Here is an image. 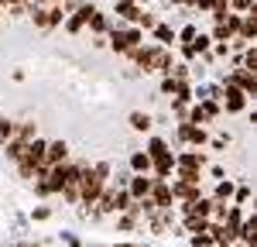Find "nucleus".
<instances>
[{"label":"nucleus","instance_id":"f257e3e1","mask_svg":"<svg viewBox=\"0 0 257 247\" xmlns=\"http://www.w3.org/2000/svg\"><path fill=\"white\" fill-rule=\"evenodd\" d=\"M226 106H230V110H240V106H243V93L230 86V89H226Z\"/></svg>","mask_w":257,"mask_h":247},{"label":"nucleus","instance_id":"2eb2a0df","mask_svg":"<svg viewBox=\"0 0 257 247\" xmlns=\"http://www.w3.org/2000/svg\"><path fill=\"white\" fill-rule=\"evenodd\" d=\"M233 4H237V11H250L254 7V0H233Z\"/></svg>","mask_w":257,"mask_h":247},{"label":"nucleus","instance_id":"9d476101","mask_svg":"<svg viewBox=\"0 0 257 247\" xmlns=\"http://www.w3.org/2000/svg\"><path fill=\"white\" fill-rule=\"evenodd\" d=\"M117 11L123 14V18H131V21H134V18H141V14H138V7H134V4H120Z\"/></svg>","mask_w":257,"mask_h":247},{"label":"nucleus","instance_id":"ddd939ff","mask_svg":"<svg viewBox=\"0 0 257 247\" xmlns=\"http://www.w3.org/2000/svg\"><path fill=\"white\" fill-rule=\"evenodd\" d=\"M158 38H161V41H175V31H168V28H158Z\"/></svg>","mask_w":257,"mask_h":247},{"label":"nucleus","instance_id":"f03ea898","mask_svg":"<svg viewBox=\"0 0 257 247\" xmlns=\"http://www.w3.org/2000/svg\"><path fill=\"white\" fill-rule=\"evenodd\" d=\"M178 165H182V172H196L199 165H202V158H199V155H182Z\"/></svg>","mask_w":257,"mask_h":247},{"label":"nucleus","instance_id":"39448f33","mask_svg":"<svg viewBox=\"0 0 257 247\" xmlns=\"http://www.w3.org/2000/svg\"><path fill=\"white\" fill-rule=\"evenodd\" d=\"M131 127H134V131H148V127H151V117H148V113H134V117H131Z\"/></svg>","mask_w":257,"mask_h":247},{"label":"nucleus","instance_id":"6e6552de","mask_svg":"<svg viewBox=\"0 0 257 247\" xmlns=\"http://www.w3.org/2000/svg\"><path fill=\"white\" fill-rule=\"evenodd\" d=\"M131 165H134L138 172H148V165H151V158H148V155H134V158H131Z\"/></svg>","mask_w":257,"mask_h":247},{"label":"nucleus","instance_id":"f8f14e48","mask_svg":"<svg viewBox=\"0 0 257 247\" xmlns=\"http://www.w3.org/2000/svg\"><path fill=\"white\" fill-rule=\"evenodd\" d=\"M89 24H93V31H103V28H106V21L99 18L96 11H93V18H89Z\"/></svg>","mask_w":257,"mask_h":247},{"label":"nucleus","instance_id":"dca6fc26","mask_svg":"<svg viewBox=\"0 0 257 247\" xmlns=\"http://www.w3.org/2000/svg\"><path fill=\"white\" fill-rule=\"evenodd\" d=\"M120 247H127V244H120Z\"/></svg>","mask_w":257,"mask_h":247},{"label":"nucleus","instance_id":"4468645a","mask_svg":"<svg viewBox=\"0 0 257 247\" xmlns=\"http://www.w3.org/2000/svg\"><path fill=\"white\" fill-rule=\"evenodd\" d=\"M230 192H233V189H230V182H223V185H219V189H216V196H219V199H226Z\"/></svg>","mask_w":257,"mask_h":247},{"label":"nucleus","instance_id":"1a4fd4ad","mask_svg":"<svg viewBox=\"0 0 257 247\" xmlns=\"http://www.w3.org/2000/svg\"><path fill=\"white\" fill-rule=\"evenodd\" d=\"M161 155H168L165 141H151V155H148V158H161Z\"/></svg>","mask_w":257,"mask_h":247},{"label":"nucleus","instance_id":"7ed1b4c3","mask_svg":"<svg viewBox=\"0 0 257 247\" xmlns=\"http://www.w3.org/2000/svg\"><path fill=\"white\" fill-rule=\"evenodd\" d=\"M178 134H182V141H202V131H199V127H192V124H185Z\"/></svg>","mask_w":257,"mask_h":247},{"label":"nucleus","instance_id":"20e7f679","mask_svg":"<svg viewBox=\"0 0 257 247\" xmlns=\"http://www.w3.org/2000/svg\"><path fill=\"white\" fill-rule=\"evenodd\" d=\"M168 203H172V189L158 185V189H155V206H168Z\"/></svg>","mask_w":257,"mask_h":247},{"label":"nucleus","instance_id":"0eeeda50","mask_svg":"<svg viewBox=\"0 0 257 247\" xmlns=\"http://www.w3.org/2000/svg\"><path fill=\"white\" fill-rule=\"evenodd\" d=\"M131 192H134V196H148V192H151V182H148V179H134Z\"/></svg>","mask_w":257,"mask_h":247},{"label":"nucleus","instance_id":"423d86ee","mask_svg":"<svg viewBox=\"0 0 257 247\" xmlns=\"http://www.w3.org/2000/svg\"><path fill=\"white\" fill-rule=\"evenodd\" d=\"M155 162H158V175H168L172 165H175V158H172V155H161V158H155Z\"/></svg>","mask_w":257,"mask_h":247},{"label":"nucleus","instance_id":"9b49d317","mask_svg":"<svg viewBox=\"0 0 257 247\" xmlns=\"http://www.w3.org/2000/svg\"><path fill=\"white\" fill-rule=\"evenodd\" d=\"M254 28H257L254 18H247V21H243V41H250V38H254Z\"/></svg>","mask_w":257,"mask_h":247}]
</instances>
